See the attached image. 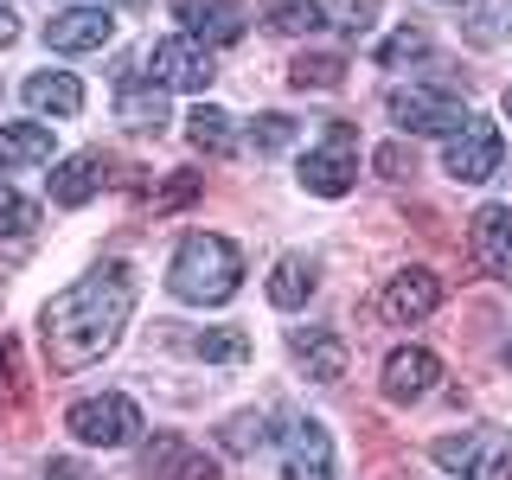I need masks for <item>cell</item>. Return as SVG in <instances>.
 <instances>
[{"label":"cell","mask_w":512,"mask_h":480,"mask_svg":"<svg viewBox=\"0 0 512 480\" xmlns=\"http://www.w3.org/2000/svg\"><path fill=\"white\" fill-rule=\"evenodd\" d=\"M167 288L192 308H224L244 288V250L218 231H186L167 263Z\"/></svg>","instance_id":"2"},{"label":"cell","mask_w":512,"mask_h":480,"mask_svg":"<svg viewBox=\"0 0 512 480\" xmlns=\"http://www.w3.org/2000/svg\"><path fill=\"white\" fill-rule=\"evenodd\" d=\"M109 180V160L84 148V154H71V160H58V173H52V205H64V212H77V205H90L96 192H103Z\"/></svg>","instance_id":"17"},{"label":"cell","mask_w":512,"mask_h":480,"mask_svg":"<svg viewBox=\"0 0 512 480\" xmlns=\"http://www.w3.org/2000/svg\"><path fill=\"white\" fill-rule=\"evenodd\" d=\"M429 52V39L416 26H404V32H391V39L378 45V64H410V58H423Z\"/></svg>","instance_id":"30"},{"label":"cell","mask_w":512,"mask_h":480,"mask_svg":"<svg viewBox=\"0 0 512 480\" xmlns=\"http://www.w3.org/2000/svg\"><path fill=\"white\" fill-rule=\"evenodd\" d=\"M141 474L148 480H218V461H205L192 442L180 436H154L148 455H141Z\"/></svg>","instance_id":"16"},{"label":"cell","mask_w":512,"mask_h":480,"mask_svg":"<svg viewBox=\"0 0 512 480\" xmlns=\"http://www.w3.org/2000/svg\"><path fill=\"white\" fill-rule=\"evenodd\" d=\"M327 26V7L320 0H269V32L295 39V32H320Z\"/></svg>","instance_id":"25"},{"label":"cell","mask_w":512,"mask_h":480,"mask_svg":"<svg viewBox=\"0 0 512 480\" xmlns=\"http://www.w3.org/2000/svg\"><path fill=\"white\" fill-rule=\"evenodd\" d=\"M288 352H295V365L314 384H333L346 372V340L333 327H288Z\"/></svg>","instance_id":"15"},{"label":"cell","mask_w":512,"mask_h":480,"mask_svg":"<svg viewBox=\"0 0 512 480\" xmlns=\"http://www.w3.org/2000/svg\"><path fill=\"white\" fill-rule=\"evenodd\" d=\"M26 103L39 109V116H77V109H84V84H77L71 71H32Z\"/></svg>","instance_id":"20"},{"label":"cell","mask_w":512,"mask_h":480,"mask_svg":"<svg viewBox=\"0 0 512 480\" xmlns=\"http://www.w3.org/2000/svg\"><path fill=\"white\" fill-rule=\"evenodd\" d=\"M384 109H391V122L404 128V135H461L468 116H474L461 96L429 90V84H397L391 96H384Z\"/></svg>","instance_id":"5"},{"label":"cell","mask_w":512,"mask_h":480,"mask_svg":"<svg viewBox=\"0 0 512 480\" xmlns=\"http://www.w3.org/2000/svg\"><path fill=\"white\" fill-rule=\"evenodd\" d=\"M448 7H461V0H448Z\"/></svg>","instance_id":"39"},{"label":"cell","mask_w":512,"mask_h":480,"mask_svg":"<svg viewBox=\"0 0 512 480\" xmlns=\"http://www.w3.org/2000/svg\"><path fill=\"white\" fill-rule=\"evenodd\" d=\"M500 359H506V365H512V340H506V346H500Z\"/></svg>","instance_id":"37"},{"label":"cell","mask_w":512,"mask_h":480,"mask_svg":"<svg viewBox=\"0 0 512 480\" xmlns=\"http://www.w3.org/2000/svg\"><path fill=\"white\" fill-rule=\"evenodd\" d=\"M116 39V13L109 7H64L45 20V45L52 52H103Z\"/></svg>","instance_id":"11"},{"label":"cell","mask_w":512,"mask_h":480,"mask_svg":"<svg viewBox=\"0 0 512 480\" xmlns=\"http://www.w3.org/2000/svg\"><path fill=\"white\" fill-rule=\"evenodd\" d=\"M52 160V128L45 122H0V173H26Z\"/></svg>","instance_id":"19"},{"label":"cell","mask_w":512,"mask_h":480,"mask_svg":"<svg viewBox=\"0 0 512 480\" xmlns=\"http://www.w3.org/2000/svg\"><path fill=\"white\" fill-rule=\"evenodd\" d=\"M429 455L455 480H512V436L506 429H461V436H442Z\"/></svg>","instance_id":"3"},{"label":"cell","mask_w":512,"mask_h":480,"mask_svg":"<svg viewBox=\"0 0 512 480\" xmlns=\"http://www.w3.org/2000/svg\"><path fill=\"white\" fill-rule=\"evenodd\" d=\"M32 224H39V205H32V199H20V192H13L7 180H0V231H7V237H26Z\"/></svg>","instance_id":"28"},{"label":"cell","mask_w":512,"mask_h":480,"mask_svg":"<svg viewBox=\"0 0 512 480\" xmlns=\"http://www.w3.org/2000/svg\"><path fill=\"white\" fill-rule=\"evenodd\" d=\"M192 352L212 359V365H244L250 359V333L244 327H205V333H192Z\"/></svg>","instance_id":"24"},{"label":"cell","mask_w":512,"mask_h":480,"mask_svg":"<svg viewBox=\"0 0 512 480\" xmlns=\"http://www.w3.org/2000/svg\"><path fill=\"white\" fill-rule=\"evenodd\" d=\"M327 20L359 39V32H372V26H378V0H327Z\"/></svg>","instance_id":"27"},{"label":"cell","mask_w":512,"mask_h":480,"mask_svg":"<svg viewBox=\"0 0 512 480\" xmlns=\"http://www.w3.org/2000/svg\"><path fill=\"white\" fill-rule=\"evenodd\" d=\"M378 167H384V173H404L410 154H404V148H378Z\"/></svg>","instance_id":"34"},{"label":"cell","mask_w":512,"mask_h":480,"mask_svg":"<svg viewBox=\"0 0 512 480\" xmlns=\"http://www.w3.org/2000/svg\"><path fill=\"white\" fill-rule=\"evenodd\" d=\"M7 378H13V346L0 340V384H7Z\"/></svg>","instance_id":"36"},{"label":"cell","mask_w":512,"mask_h":480,"mask_svg":"<svg viewBox=\"0 0 512 480\" xmlns=\"http://www.w3.org/2000/svg\"><path fill=\"white\" fill-rule=\"evenodd\" d=\"M352 180H359V148H352V128L333 122L327 141L301 154V186H308L314 199H346Z\"/></svg>","instance_id":"6"},{"label":"cell","mask_w":512,"mask_h":480,"mask_svg":"<svg viewBox=\"0 0 512 480\" xmlns=\"http://www.w3.org/2000/svg\"><path fill=\"white\" fill-rule=\"evenodd\" d=\"M173 20L199 45H237L244 39V7L237 0H173Z\"/></svg>","instance_id":"13"},{"label":"cell","mask_w":512,"mask_h":480,"mask_svg":"<svg viewBox=\"0 0 512 480\" xmlns=\"http://www.w3.org/2000/svg\"><path fill=\"white\" fill-rule=\"evenodd\" d=\"M468 244H474V263L512 288V205H480L468 224Z\"/></svg>","instance_id":"12"},{"label":"cell","mask_w":512,"mask_h":480,"mask_svg":"<svg viewBox=\"0 0 512 480\" xmlns=\"http://www.w3.org/2000/svg\"><path fill=\"white\" fill-rule=\"evenodd\" d=\"M282 480H333V436L314 416H295L282 429Z\"/></svg>","instance_id":"10"},{"label":"cell","mask_w":512,"mask_h":480,"mask_svg":"<svg viewBox=\"0 0 512 480\" xmlns=\"http://www.w3.org/2000/svg\"><path fill=\"white\" fill-rule=\"evenodd\" d=\"M506 116H512V90H506Z\"/></svg>","instance_id":"38"},{"label":"cell","mask_w":512,"mask_h":480,"mask_svg":"<svg viewBox=\"0 0 512 480\" xmlns=\"http://www.w3.org/2000/svg\"><path fill=\"white\" fill-rule=\"evenodd\" d=\"M199 186H205L199 173H173V180H167V186L154 192V212H180L186 199H199Z\"/></svg>","instance_id":"31"},{"label":"cell","mask_w":512,"mask_h":480,"mask_svg":"<svg viewBox=\"0 0 512 480\" xmlns=\"http://www.w3.org/2000/svg\"><path fill=\"white\" fill-rule=\"evenodd\" d=\"M186 141H192L199 154H231V116H224L218 103H199V109L186 116Z\"/></svg>","instance_id":"23"},{"label":"cell","mask_w":512,"mask_h":480,"mask_svg":"<svg viewBox=\"0 0 512 480\" xmlns=\"http://www.w3.org/2000/svg\"><path fill=\"white\" fill-rule=\"evenodd\" d=\"M442 378V359L429 346H397L391 359H384V397L391 404H416V397H429Z\"/></svg>","instance_id":"14"},{"label":"cell","mask_w":512,"mask_h":480,"mask_svg":"<svg viewBox=\"0 0 512 480\" xmlns=\"http://www.w3.org/2000/svg\"><path fill=\"white\" fill-rule=\"evenodd\" d=\"M442 308V276L436 269H397L391 282H384L378 295V314L391 320V327H416V320H429Z\"/></svg>","instance_id":"9"},{"label":"cell","mask_w":512,"mask_h":480,"mask_svg":"<svg viewBox=\"0 0 512 480\" xmlns=\"http://www.w3.org/2000/svg\"><path fill=\"white\" fill-rule=\"evenodd\" d=\"M13 39H20V13L0 0V45H13Z\"/></svg>","instance_id":"33"},{"label":"cell","mask_w":512,"mask_h":480,"mask_svg":"<svg viewBox=\"0 0 512 480\" xmlns=\"http://www.w3.org/2000/svg\"><path fill=\"white\" fill-rule=\"evenodd\" d=\"M314 263H308V256H282V263L276 269H269V301H276V308H308V295H314Z\"/></svg>","instance_id":"21"},{"label":"cell","mask_w":512,"mask_h":480,"mask_svg":"<svg viewBox=\"0 0 512 480\" xmlns=\"http://www.w3.org/2000/svg\"><path fill=\"white\" fill-rule=\"evenodd\" d=\"M474 45H493V39H500V0H480V13H474Z\"/></svg>","instance_id":"32"},{"label":"cell","mask_w":512,"mask_h":480,"mask_svg":"<svg viewBox=\"0 0 512 480\" xmlns=\"http://www.w3.org/2000/svg\"><path fill=\"white\" fill-rule=\"evenodd\" d=\"M263 423H269V416H263V410H244V416H231V423H224V429H218V442H224V448H231V455H250V448H263V436H269V429H263Z\"/></svg>","instance_id":"26"},{"label":"cell","mask_w":512,"mask_h":480,"mask_svg":"<svg viewBox=\"0 0 512 480\" xmlns=\"http://www.w3.org/2000/svg\"><path fill=\"white\" fill-rule=\"evenodd\" d=\"M116 122L135 128V135H160V128H167V90H160V84H135V71H122Z\"/></svg>","instance_id":"18"},{"label":"cell","mask_w":512,"mask_h":480,"mask_svg":"<svg viewBox=\"0 0 512 480\" xmlns=\"http://www.w3.org/2000/svg\"><path fill=\"white\" fill-rule=\"evenodd\" d=\"M212 52H205L199 39H154L148 45V84H160V90H205L212 84Z\"/></svg>","instance_id":"8"},{"label":"cell","mask_w":512,"mask_h":480,"mask_svg":"<svg viewBox=\"0 0 512 480\" xmlns=\"http://www.w3.org/2000/svg\"><path fill=\"white\" fill-rule=\"evenodd\" d=\"M64 429H71L84 448H128L141 436V404L122 391H103V397H77L64 410Z\"/></svg>","instance_id":"4"},{"label":"cell","mask_w":512,"mask_h":480,"mask_svg":"<svg viewBox=\"0 0 512 480\" xmlns=\"http://www.w3.org/2000/svg\"><path fill=\"white\" fill-rule=\"evenodd\" d=\"M288 84L295 90H340L346 84V58L340 52H301L288 64Z\"/></svg>","instance_id":"22"},{"label":"cell","mask_w":512,"mask_h":480,"mask_svg":"<svg viewBox=\"0 0 512 480\" xmlns=\"http://www.w3.org/2000/svg\"><path fill=\"white\" fill-rule=\"evenodd\" d=\"M500 154H506V141H500V122H487V116H468V128H461V135H448V148H442V167H448V180H461V186H480V180H493V173H500Z\"/></svg>","instance_id":"7"},{"label":"cell","mask_w":512,"mask_h":480,"mask_svg":"<svg viewBox=\"0 0 512 480\" xmlns=\"http://www.w3.org/2000/svg\"><path fill=\"white\" fill-rule=\"evenodd\" d=\"M288 141H295V122H288V116H276V109L250 122V148H256V154H282Z\"/></svg>","instance_id":"29"},{"label":"cell","mask_w":512,"mask_h":480,"mask_svg":"<svg viewBox=\"0 0 512 480\" xmlns=\"http://www.w3.org/2000/svg\"><path fill=\"white\" fill-rule=\"evenodd\" d=\"M45 480H84V468H77V461H52V468H45Z\"/></svg>","instance_id":"35"},{"label":"cell","mask_w":512,"mask_h":480,"mask_svg":"<svg viewBox=\"0 0 512 480\" xmlns=\"http://www.w3.org/2000/svg\"><path fill=\"white\" fill-rule=\"evenodd\" d=\"M128 314H135V276L128 263H103L71 288H58L39 314V346L52 359V372H84L109 346L122 340Z\"/></svg>","instance_id":"1"}]
</instances>
